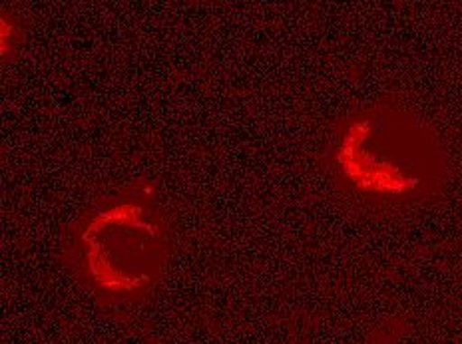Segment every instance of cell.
<instances>
[{
    "label": "cell",
    "instance_id": "1",
    "mask_svg": "<svg viewBox=\"0 0 462 344\" xmlns=\"http://www.w3.org/2000/svg\"><path fill=\"white\" fill-rule=\"evenodd\" d=\"M166 237L153 209L122 202L102 209L82 233V265L90 281L110 294H134L152 283Z\"/></svg>",
    "mask_w": 462,
    "mask_h": 344
},
{
    "label": "cell",
    "instance_id": "2",
    "mask_svg": "<svg viewBox=\"0 0 462 344\" xmlns=\"http://www.w3.org/2000/svg\"><path fill=\"white\" fill-rule=\"evenodd\" d=\"M415 154L384 123L373 130L371 122H363L341 143L339 158L345 176L357 187L399 195L422 181Z\"/></svg>",
    "mask_w": 462,
    "mask_h": 344
}]
</instances>
